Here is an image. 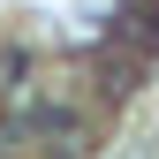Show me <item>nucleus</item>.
Instances as JSON below:
<instances>
[{"instance_id":"f03ea898","label":"nucleus","mask_w":159,"mask_h":159,"mask_svg":"<svg viewBox=\"0 0 159 159\" xmlns=\"http://www.w3.org/2000/svg\"><path fill=\"white\" fill-rule=\"evenodd\" d=\"M0 76H23V53H0ZM8 98V91H0Z\"/></svg>"},{"instance_id":"f257e3e1","label":"nucleus","mask_w":159,"mask_h":159,"mask_svg":"<svg viewBox=\"0 0 159 159\" xmlns=\"http://www.w3.org/2000/svg\"><path fill=\"white\" fill-rule=\"evenodd\" d=\"M23 136H30L46 159H84V152H91V121H84L76 106H61V98H38V106L23 114Z\"/></svg>"}]
</instances>
